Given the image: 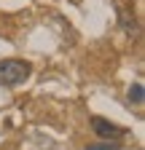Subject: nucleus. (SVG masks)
Returning <instances> with one entry per match:
<instances>
[{"instance_id": "f03ea898", "label": "nucleus", "mask_w": 145, "mask_h": 150, "mask_svg": "<svg viewBox=\"0 0 145 150\" xmlns=\"http://www.w3.org/2000/svg\"><path fill=\"white\" fill-rule=\"evenodd\" d=\"M92 129H94V134L102 137V139H110V137H121V129L113 126V123H107L105 118H92Z\"/></svg>"}, {"instance_id": "20e7f679", "label": "nucleus", "mask_w": 145, "mask_h": 150, "mask_svg": "<svg viewBox=\"0 0 145 150\" xmlns=\"http://www.w3.org/2000/svg\"><path fill=\"white\" fill-rule=\"evenodd\" d=\"M86 150H116V145H94V147H86Z\"/></svg>"}, {"instance_id": "f257e3e1", "label": "nucleus", "mask_w": 145, "mask_h": 150, "mask_svg": "<svg viewBox=\"0 0 145 150\" xmlns=\"http://www.w3.org/2000/svg\"><path fill=\"white\" fill-rule=\"evenodd\" d=\"M30 62L24 59H3L0 62V86H19L30 78Z\"/></svg>"}, {"instance_id": "7ed1b4c3", "label": "nucleus", "mask_w": 145, "mask_h": 150, "mask_svg": "<svg viewBox=\"0 0 145 150\" xmlns=\"http://www.w3.org/2000/svg\"><path fill=\"white\" fill-rule=\"evenodd\" d=\"M142 99H145V88H142V83H134V86L129 88V102L142 105Z\"/></svg>"}]
</instances>
